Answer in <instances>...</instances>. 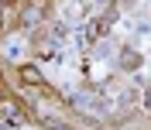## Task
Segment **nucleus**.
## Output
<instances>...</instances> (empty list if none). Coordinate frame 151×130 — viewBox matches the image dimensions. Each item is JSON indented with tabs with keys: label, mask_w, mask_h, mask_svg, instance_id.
<instances>
[{
	"label": "nucleus",
	"mask_w": 151,
	"mask_h": 130,
	"mask_svg": "<svg viewBox=\"0 0 151 130\" xmlns=\"http://www.w3.org/2000/svg\"><path fill=\"white\" fill-rule=\"evenodd\" d=\"M17 79H21V86H24V89H41V93H48L52 99H55V93H52V86L45 82V75L38 72L35 65H21V69H17Z\"/></svg>",
	"instance_id": "nucleus-1"
},
{
	"label": "nucleus",
	"mask_w": 151,
	"mask_h": 130,
	"mask_svg": "<svg viewBox=\"0 0 151 130\" xmlns=\"http://www.w3.org/2000/svg\"><path fill=\"white\" fill-rule=\"evenodd\" d=\"M113 17H117V7H106L100 17H96V24H93V31H89V41H96V38H103L106 31L113 28Z\"/></svg>",
	"instance_id": "nucleus-2"
}]
</instances>
